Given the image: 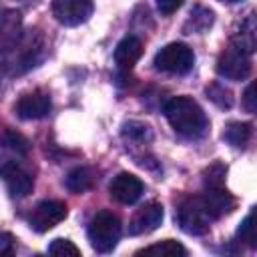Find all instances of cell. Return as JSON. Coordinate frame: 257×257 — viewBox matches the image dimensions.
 <instances>
[{
    "label": "cell",
    "instance_id": "3957f363",
    "mask_svg": "<svg viewBox=\"0 0 257 257\" xmlns=\"http://www.w3.org/2000/svg\"><path fill=\"white\" fill-rule=\"evenodd\" d=\"M177 221H179V227L189 233V235H205L211 227V221L213 217L209 215L201 195H195V197H187L183 199V203L179 205V211H177Z\"/></svg>",
    "mask_w": 257,
    "mask_h": 257
},
{
    "label": "cell",
    "instance_id": "9a60e30c",
    "mask_svg": "<svg viewBox=\"0 0 257 257\" xmlns=\"http://www.w3.org/2000/svg\"><path fill=\"white\" fill-rule=\"evenodd\" d=\"M92 183H94V177H92V171H90L88 167H76V169H72V171L66 175V179H64L66 189H68L70 193H76V195L88 191V189L92 187Z\"/></svg>",
    "mask_w": 257,
    "mask_h": 257
},
{
    "label": "cell",
    "instance_id": "7c38bea8",
    "mask_svg": "<svg viewBox=\"0 0 257 257\" xmlns=\"http://www.w3.org/2000/svg\"><path fill=\"white\" fill-rule=\"evenodd\" d=\"M50 110V96L44 90H32L26 92L18 98L16 102V112L24 120H34L46 116Z\"/></svg>",
    "mask_w": 257,
    "mask_h": 257
},
{
    "label": "cell",
    "instance_id": "5bb4252c",
    "mask_svg": "<svg viewBox=\"0 0 257 257\" xmlns=\"http://www.w3.org/2000/svg\"><path fill=\"white\" fill-rule=\"evenodd\" d=\"M143 54V42L137 36H124L114 48V62L122 70H131Z\"/></svg>",
    "mask_w": 257,
    "mask_h": 257
},
{
    "label": "cell",
    "instance_id": "6da1fadb",
    "mask_svg": "<svg viewBox=\"0 0 257 257\" xmlns=\"http://www.w3.org/2000/svg\"><path fill=\"white\" fill-rule=\"evenodd\" d=\"M163 110L175 133L187 139H199L207 133V116L191 96H173Z\"/></svg>",
    "mask_w": 257,
    "mask_h": 257
},
{
    "label": "cell",
    "instance_id": "7402d4cb",
    "mask_svg": "<svg viewBox=\"0 0 257 257\" xmlns=\"http://www.w3.org/2000/svg\"><path fill=\"white\" fill-rule=\"evenodd\" d=\"M225 175H227V167L221 163H213L209 169H205L203 183L205 187H225Z\"/></svg>",
    "mask_w": 257,
    "mask_h": 257
},
{
    "label": "cell",
    "instance_id": "7a4b0ae2",
    "mask_svg": "<svg viewBox=\"0 0 257 257\" xmlns=\"http://www.w3.org/2000/svg\"><path fill=\"white\" fill-rule=\"evenodd\" d=\"M120 219L110 211H98L88 223V239L96 253H110L120 239Z\"/></svg>",
    "mask_w": 257,
    "mask_h": 257
},
{
    "label": "cell",
    "instance_id": "ffe728a7",
    "mask_svg": "<svg viewBox=\"0 0 257 257\" xmlns=\"http://www.w3.org/2000/svg\"><path fill=\"white\" fill-rule=\"evenodd\" d=\"M205 92H207V98H209L211 102H215L219 108H231V106H233V92H231L225 84H221V82H211V84L205 88Z\"/></svg>",
    "mask_w": 257,
    "mask_h": 257
},
{
    "label": "cell",
    "instance_id": "52a82bcc",
    "mask_svg": "<svg viewBox=\"0 0 257 257\" xmlns=\"http://www.w3.org/2000/svg\"><path fill=\"white\" fill-rule=\"evenodd\" d=\"M52 14L64 26H78L92 14V0H52Z\"/></svg>",
    "mask_w": 257,
    "mask_h": 257
},
{
    "label": "cell",
    "instance_id": "8fae6325",
    "mask_svg": "<svg viewBox=\"0 0 257 257\" xmlns=\"http://www.w3.org/2000/svg\"><path fill=\"white\" fill-rule=\"evenodd\" d=\"M163 205L161 203H147L141 209H137V213L133 215V219L128 221V233L131 235H147L151 231H155L161 223H163Z\"/></svg>",
    "mask_w": 257,
    "mask_h": 257
},
{
    "label": "cell",
    "instance_id": "603a6c76",
    "mask_svg": "<svg viewBox=\"0 0 257 257\" xmlns=\"http://www.w3.org/2000/svg\"><path fill=\"white\" fill-rule=\"evenodd\" d=\"M237 235H239V239H241L243 243H247L249 247H255V245H257V241H255V239H257V237H255V213H253V211L243 219V223H241Z\"/></svg>",
    "mask_w": 257,
    "mask_h": 257
},
{
    "label": "cell",
    "instance_id": "4316f807",
    "mask_svg": "<svg viewBox=\"0 0 257 257\" xmlns=\"http://www.w3.org/2000/svg\"><path fill=\"white\" fill-rule=\"evenodd\" d=\"M183 2H185V0H157V8H159L161 14L169 16V14H173Z\"/></svg>",
    "mask_w": 257,
    "mask_h": 257
},
{
    "label": "cell",
    "instance_id": "277c9868",
    "mask_svg": "<svg viewBox=\"0 0 257 257\" xmlns=\"http://www.w3.org/2000/svg\"><path fill=\"white\" fill-rule=\"evenodd\" d=\"M195 64L193 50L183 42H171L155 54V68L169 74H187Z\"/></svg>",
    "mask_w": 257,
    "mask_h": 257
},
{
    "label": "cell",
    "instance_id": "44dd1931",
    "mask_svg": "<svg viewBox=\"0 0 257 257\" xmlns=\"http://www.w3.org/2000/svg\"><path fill=\"white\" fill-rule=\"evenodd\" d=\"M0 145L6 147V149H10V151H14V153H18V155H26V153L30 151L28 139H26L24 135L12 131V128H6V131L0 135Z\"/></svg>",
    "mask_w": 257,
    "mask_h": 257
},
{
    "label": "cell",
    "instance_id": "2e32d148",
    "mask_svg": "<svg viewBox=\"0 0 257 257\" xmlns=\"http://www.w3.org/2000/svg\"><path fill=\"white\" fill-rule=\"evenodd\" d=\"M223 139H225L231 147L243 149V147H247V143H249V139H251V124H249V122H241V120L227 122L225 131H223Z\"/></svg>",
    "mask_w": 257,
    "mask_h": 257
},
{
    "label": "cell",
    "instance_id": "4fadbf2b",
    "mask_svg": "<svg viewBox=\"0 0 257 257\" xmlns=\"http://www.w3.org/2000/svg\"><path fill=\"white\" fill-rule=\"evenodd\" d=\"M209 215L215 219L231 213L235 209V199L229 195V191L225 187H205V193L201 195Z\"/></svg>",
    "mask_w": 257,
    "mask_h": 257
},
{
    "label": "cell",
    "instance_id": "cb8c5ba5",
    "mask_svg": "<svg viewBox=\"0 0 257 257\" xmlns=\"http://www.w3.org/2000/svg\"><path fill=\"white\" fill-rule=\"evenodd\" d=\"M48 253L50 255H58V257H66V255H72V257H78L80 255V249L68 241V239H54L50 245H48Z\"/></svg>",
    "mask_w": 257,
    "mask_h": 257
},
{
    "label": "cell",
    "instance_id": "8992f818",
    "mask_svg": "<svg viewBox=\"0 0 257 257\" xmlns=\"http://www.w3.org/2000/svg\"><path fill=\"white\" fill-rule=\"evenodd\" d=\"M66 215H68V209L62 201H54V199L40 201L28 215V225L36 233H44V231L52 229L54 225H58L60 221H64Z\"/></svg>",
    "mask_w": 257,
    "mask_h": 257
},
{
    "label": "cell",
    "instance_id": "d4e9b609",
    "mask_svg": "<svg viewBox=\"0 0 257 257\" xmlns=\"http://www.w3.org/2000/svg\"><path fill=\"white\" fill-rule=\"evenodd\" d=\"M122 135H124V139H131V141H143L145 137H149V126L143 124V122L131 120V122L124 124Z\"/></svg>",
    "mask_w": 257,
    "mask_h": 257
},
{
    "label": "cell",
    "instance_id": "f1b7e54d",
    "mask_svg": "<svg viewBox=\"0 0 257 257\" xmlns=\"http://www.w3.org/2000/svg\"><path fill=\"white\" fill-rule=\"evenodd\" d=\"M221 2H229V4H233V2H243V0H221Z\"/></svg>",
    "mask_w": 257,
    "mask_h": 257
},
{
    "label": "cell",
    "instance_id": "30bf717a",
    "mask_svg": "<svg viewBox=\"0 0 257 257\" xmlns=\"http://www.w3.org/2000/svg\"><path fill=\"white\" fill-rule=\"evenodd\" d=\"M143 189H145L143 181H141L139 177L131 175V173H118V175L112 179L110 187H108L110 197H112L114 201L122 203V205H133V203H137V201L141 199V195H143Z\"/></svg>",
    "mask_w": 257,
    "mask_h": 257
},
{
    "label": "cell",
    "instance_id": "83f0119b",
    "mask_svg": "<svg viewBox=\"0 0 257 257\" xmlns=\"http://www.w3.org/2000/svg\"><path fill=\"white\" fill-rule=\"evenodd\" d=\"M253 90H255V84L251 82V84L245 88V92H243V102H245V108H247L249 112H255V96H253Z\"/></svg>",
    "mask_w": 257,
    "mask_h": 257
},
{
    "label": "cell",
    "instance_id": "e0dca14e",
    "mask_svg": "<svg viewBox=\"0 0 257 257\" xmlns=\"http://www.w3.org/2000/svg\"><path fill=\"white\" fill-rule=\"evenodd\" d=\"M137 255H157V257H183L187 255V249L173 241V239H165V241H159L155 245H149L145 249H139Z\"/></svg>",
    "mask_w": 257,
    "mask_h": 257
},
{
    "label": "cell",
    "instance_id": "9c48e42d",
    "mask_svg": "<svg viewBox=\"0 0 257 257\" xmlns=\"http://www.w3.org/2000/svg\"><path fill=\"white\" fill-rule=\"evenodd\" d=\"M0 177H2L6 189L12 197H26L32 193V187H34L32 175L22 165H18L16 161L2 163L0 165Z\"/></svg>",
    "mask_w": 257,
    "mask_h": 257
},
{
    "label": "cell",
    "instance_id": "ac0fdd59",
    "mask_svg": "<svg viewBox=\"0 0 257 257\" xmlns=\"http://www.w3.org/2000/svg\"><path fill=\"white\" fill-rule=\"evenodd\" d=\"M233 44L245 50L247 54H253L255 50V20L249 16L245 22H241V30L233 36Z\"/></svg>",
    "mask_w": 257,
    "mask_h": 257
},
{
    "label": "cell",
    "instance_id": "ba28073f",
    "mask_svg": "<svg viewBox=\"0 0 257 257\" xmlns=\"http://www.w3.org/2000/svg\"><path fill=\"white\" fill-rule=\"evenodd\" d=\"M22 40V18L16 10H0V58L12 54Z\"/></svg>",
    "mask_w": 257,
    "mask_h": 257
},
{
    "label": "cell",
    "instance_id": "5b68a950",
    "mask_svg": "<svg viewBox=\"0 0 257 257\" xmlns=\"http://www.w3.org/2000/svg\"><path fill=\"white\" fill-rule=\"evenodd\" d=\"M251 68H253L251 54H247L245 50H241L235 44H231L229 48H225L219 54L217 72L223 78H229V80H245L251 74Z\"/></svg>",
    "mask_w": 257,
    "mask_h": 257
},
{
    "label": "cell",
    "instance_id": "484cf974",
    "mask_svg": "<svg viewBox=\"0 0 257 257\" xmlns=\"http://www.w3.org/2000/svg\"><path fill=\"white\" fill-rule=\"evenodd\" d=\"M14 253V237L10 233H0V257Z\"/></svg>",
    "mask_w": 257,
    "mask_h": 257
},
{
    "label": "cell",
    "instance_id": "d6986e66",
    "mask_svg": "<svg viewBox=\"0 0 257 257\" xmlns=\"http://www.w3.org/2000/svg\"><path fill=\"white\" fill-rule=\"evenodd\" d=\"M213 24V12L209 8H203V6H195L191 10V18L187 20L185 24V30L191 34V32H205L209 26Z\"/></svg>",
    "mask_w": 257,
    "mask_h": 257
}]
</instances>
